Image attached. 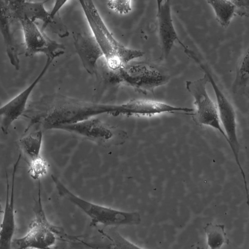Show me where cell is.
Returning <instances> with one entry per match:
<instances>
[{
    "mask_svg": "<svg viewBox=\"0 0 249 249\" xmlns=\"http://www.w3.org/2000/svg\"><path fill=\"white\" fill-rule=\"evenodd\" d=\"M39 107L33 123L38 124L42 131L57 129L62 125L77 123L98 115L117 116L120 104L92 103L55 94L44 98Z\"/></svg>",
    "mask_w": 249,
    "mask_h": 249,
    "instance_id": "cell-1",
    "label": "cell"
},
{
    "mask_svg": "<svg viewBox=\"0 0 249 249\" xmlns=\"http://www.w3.org/2000/svg\"><path fill=\"white\" fill-rule=\"evenodd\" d=\"M88 24L102 52L107 71H114L131 60L142 57L144 52L128 48L113 36L92 0H78Z\"/></svg>",
    "mask_w": 249,
    "mask_h": 249,
    "instance_id": "cell-2",
    "label": "cell"
},
{
    "mask_svg": "<svg viewBox=\"0 0 249 249\" xmlns=\"http://www.w3.org/2000/svg\"><path fill=\"white\" fill-rule=\"evenodd\" d=\"M51 178L59 196L87 214L91 219V227L135 226L141 222V215L137 212L119 210L89 201L71 192L56 176L52 175Z\"/></svg>",
    "mask_w": 249,
    "mask_h": 249,
    "instance_id": "cell-3",
    "label": "cell"
},
{
    "mask_svg": "<svg viewBox=\"0 0 249 249\" xmlns=\"http://www.w3.org/2000/svg\"><path fill=\"white\" fill-rule=\"evenodd\" d=\"M106 76L112 83L128 86L144 94L153 93L170 79L162 69L147 62L128 63L116 71H107Z\"/></svg>",
    "mask_w": 249,
    "mask_h": 249,
    "instance_id": "cell-4",
    "label": "cell"
},
{
    "mask_svg": "<svg viewBox=\"0 0 249 249\" xmlns=\"http://www.w3.org/2000/svg\"><path fill=\"white\" fill-rule=\"evenodd\" d=\"M38 181L37 199L34 208L35 217L25 235L13 239L11 249H49L56 245L59 238L68 241L70 239V236L47 220L41 203L40 180Z\"/></svg>",
    "mask_w": 249,
    "mask_h": 249,
    "instance_id": "cell-5",
    "label": "cell"
},
{
    "mask_svg": "<svg viewBox=\"0 0 249 249\" xmlns=\"http://www.w3.org/2000/svg\"><path fill=\"white\" fill-rule=\"evenodd\" d=\"M184 53L200 67L208 78L213 90L216 105L223 129L227 137V142L231 147L237 164L239 166L244 181L245 175L239 162L238 154L240 144L237 136V116L235 110L230 100L217 85L209 67L189 48L184 50Z\"/></svg>",
    "mask_w": 249,
    "mask_h": 249,
    "instance_id": "cell-6",
    "label": "cell"
},
{
    "mask_svg": "<svg viewBox=\"0 0 249 249\" xmlns=\"http://www.w3.org/2000/svg\"><path fill=\"white\" fill-rule=\"evenodd\" d=\"M57 129L79 136L106 148L122 145L128 139L125 131L105 123L95 116L62 125Z\"/></svg>",
    "mask_w": 249,
    "mask_h": 249,
    "instance_id": "cell-7",
    "label": "cell"
},
{
    "mask_svg": "<svg viewBox=\"0 0 249 249\" xmlns=\"http://www.w3.org/2000/svg\"><path fill=\"white\" fill-rule=\"evenodd\" d=\"M208 83V78L204 73L203 77L198 79L187 80L185 82L186 89L192 96L195 107L192 116L197 125L215 129L227 141L216 104L211 99L207 90Z\"/></svg>",
    "mask_w": 249,
    "mask_h": 249,
    "instance_id": "cell-8",
    "label": "cell"
},
{
    "mask_svg": "<svg viewBox=\"0 0 249 249\" xmlns=\"http://www.w3.org/2000/svg\"><path fill=\"white\" fill-rule=\"evenodd\" d=\"M18 22L22 32L26 56L43 54L47 59L53 61L64 53L65 46L48 36L36 22L27 19H21Z\"/></svg>",
    "mask_w": 249,
    "mask_h": 249,
    "instance_id": "cell-9",
    "label": "cell"
},
{
    "mask_svg": "<svg viewBox=\"0 0 249 249\" xmlns=\"http://www.w3.org/2000/svg\"><path fill=\"white\" fill-rule=\"evenodd\" d=\"M52 62L46 59L41 71L33 82L6 104L0 107V128L3 134H7L12 124L23 114L31 93Z\"/></svg>",
    "mask_w": 249,
    "mask_h": 249,
    "instance_id": "cell-10",
    "label": "cell"
},
{
    "mask_svg": "<svg viewBox=\"0 0 249 249\" xmlns=\"http://www.w3.org/2000/svg\"><path fill=\"white\" fill-rule=\"evenodd\" d=\"M122 115L151 117L167 113L192 115L194 108L176 106L162 101L151 99H134L122 104Z\"/></svg>",
    "mask_w": 249,
    "mask_h": 249,
    "instance_id": "cell-11",
    "label": "cell"
},
{
    "mask_svg": "<svg viewBox=\"0 0 249 249\" xmlns=\"http://www.w3.org/2000/svg\"><path fill=\"white\" fill-rule=\"evenodd\" d=\"M21 158L20 153L13 165L12 185L6 174V197L3 216L0 225V249H11V243L16 228L15 215V179L18 166Z\"/></svg>",
    "mask_w": 249,
    "mask_h": 249,
    "instance_id": "cell-12",
    "label": "cell"
},
{
    "mask_svg": "<svg viewBox=\"0 0 249 249\" xmlns=\"http://www.w3.org/2000/svg\"><path fill=\"white\" fill-rule=\"evenodd\" d=\"M15 7L12 0H0V34L6 48L10 64L16 70L20 69L18 48L12 32Z\"/></svg>",
    "mask_w": 249,
    "mask_h": 249,
    "instance_id": "cell-13",
    "label": "cell"
},
{
    "mask_svg": "<svg viewBox=\"0 0 249 249\" xmlns=\"http://www.w3.org/2000/svg\"><path fill=\"white\" fill-rule=\"evenodd\" d=\"M171 6V0H164L159 12L157 13L161 48L160 58L165 60L169 56L176 41L181 47L185 45L179 39L174 27Z\"/></svg>",
    "mask_w": 249,
    "mask_h": 249,
    "instance_id": "cell-14",
    "label": "cell"
},
{
    "mask_svg": "<svg viewBox=\"0 0 249 249\" xmlns=\"http://www.w3.org/2000/svg\"><path fill=\"white\" fill-rule=\"evenodd\" d=\"M74 45L86 71L89 74L96 73L99 59L103 53L92 35L76 33L73 35Z\"/></svg>",
    "mask_w": 249,
    "mask_h": 249,
    "instance_id": "cell-15",
    "label": "cell"
},
{
    "mask_svg": "<svg viewBox=\"0 0 249 249\" xmlns=\"http://www.w3.org/2000/svg\"><path fill=\"white\" fill-rule=\"evenodd\" d=\"M212 8L216 20L224 28L228 27L235 15L237 9L231 0H206Z\"/></svg>",
    "mask_w": 249,
    "mask_h": 249,
    "instance_id": "cell-16",
    "label": "cell"
},
{
    "mask_svg": "<svg viewBox=\"0 0 249 249\" xmlns=\"http://www.w3.org/2000/svg\"><path fill=\"white\" fill-rule=\"evenodd\" d=\"M249 51L242 55L236 69L235 76L232 83L231 89L234 93H244L249 83Z\"/></svg>",
    "mask_w": 249,
    "mask_h": 249,
    "instance_id": "cell-17",
    "label": "cell"
},
{
    "mask_svg": "<svg viewBox=\"0 0 249 249\" xmlns=\"http://www.w3.org/2000/svg\"><path fill=\"white\" fill-rule=\"evenodd\" d=\"M42 138V131L39 129L31 132L19 140V147L30 160L41 156Z\"/></svg>",
    "mask_w": 249,
    "mask_h": 249,
    "instance_id": "cell-18",
    "label": "cell"
},
{
    "mask_svg": "<svg viewBox=\"0 0 249 249\" xmlns=\"http://www.w3.org/2000/svg\"><path fill=\"white\" fill-rule=\"evenodd\" d=\"M207 245L211 249L221 248L227 241L225 226L222 224L207 223L204 228Z\"/></svg>",
    "mask_w": 249,
    "mask_h": 249,
    "instance_id": "cell-19",
    "label": "cell"
},
{
    "mask_svg": "<svg viewBox=\"0 0 249 249\" xmlns=\"http://www.w3.org/2000/svg\"><path fill=\"white\" fill-rule=\"evenodd\" d=\"M48 164L41 156L30 160L28 173L35 180H40L47 173Z\"/></svg>",
    "mask_w": 249,
    "mask_h": 249,
    "instance_id": "cell-20",
    "label": "cell"
},
{
    "mask_svg": "<svg viewBox=\"0 0 249 249\" xmlns=\"http://www.w3.org/2000/svg\"><path fill=\"white\" fill-rule=\"evenodd\" d=\"M107 6L110 10L121 15H127L132 10L131 0H108Z\"/></svg>",
    "mask_w": 249,
    "mask_h": 249,
    "instance_id": "cell-21",
    "label": "cell"
},
{
    "mask_svg": "<svg viewBox=\"0 0 249 249\" xmlns=\"http://www.w3.org/2000/svg\"><path fill=\"white\" fill-rule=\"evenodd\" d=\"M231 0L236 7V15L240 17H248L249 13V0Z\"/></svg>",
    "mask_w": 249,
    "mask_h": 249,
    "instance_id": "cell-22",
    "label": "cell"
},
{
    "mask_svg": "<svg viewBox=\"0 0 249 249\" xmlns=\"http://www.w3.org/2000/svg\"><path fill=\"white\" fill-rule=\"evenodd\" d=\"M69 0H54L52 10L50 11V16L52 18H55L59 11Z\"/></svg>",
    "mask_w": 249,
    "mask_h": 249,
    "instance_id": "cell-23",
    "label": "cell"
},
{
    "mask_svg": "<svg viewBox=\"0 0 249 249\" xmlns=\"http://www.w3.org/2000/svg\"><path fill=\"white\" fill-rule=\"evenodd\" d=\"M164 0H156V4H157V11L158 13L160 8L161 5H162Z\"/></svg>",
    "mask_w": 249,
    "mask_h": 249,
    "instance_id": "cell-24",
    "label": "cell"
},
{
    "mask_svg": "<svg viewBox=\"0 0 249 249\" xmlns=\"http://www.w3.org/2000/svg\"><path fill=\"white\" fill-rule=\"evenodd\" d=\"M2 213H3L2 207L1 204L0 203V216L1 215V214H2Z\"/></svg>",
    "mask_w": 249,
    "mask_h": 249,
    "instance_id": "cell-25",
    "label": "cell"
}]
</instances>
